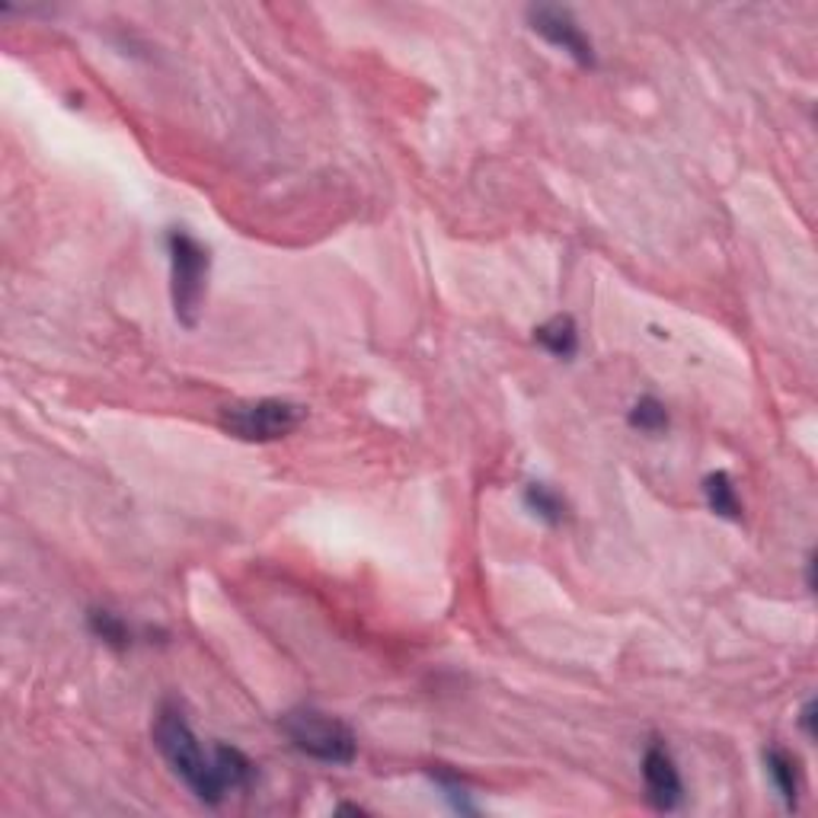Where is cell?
I'll list each match as a JSON object with an SVG mask.
<instances>
[{"mask_svg":"<svg viewBox=\"0 0 818 818\" xmlns=\"http://www.w3.org/2000/svg\"><path fill=\"white\" fill-rule=\"evenodd\" d=\"M151 736H154L161 758L170 764V771L196 793V799H202L204 806H221L227 790H224L221 774H218L214 751L204 755L202 741L196 738L189 720L183 716V710L176 703H170V700L161 703Z\"/></svg>","mask_w":818,"mask_h":818,"instance_id":"1","label":"cell"},{"mask_svg":"<svg viewBox=\"0 0 818 818\" xmlns=\"http://www.w3.org/2000/svg\"><path fill=\"white\" fill-rule=\"evenodd\" d=\"M279 726H282V733L291 741V748L301 751V755H307V758H314V761L346 768L359 755V738H355V733L342 720L329 716V713L317 710V706H294V710H288L285 716L279 720Z\"/></svg>","mask_w":818,"mask_h":818,"instance_id":"2","label":"cell"},{"mask_svg":"<svg viewBox=\"0 0 818 818\" xmlns=\"http://www.w3.org/2000/svg\"><path fill=\"white\" fill-rule=\"evenodd\" d=\"M166 253H170V294H173L176 320L192 329L202 314L211 256L189 231H179V227L166 234Z\"/></svg>","mask_w":818,"mask_h":818,"instance_id":"3","label":"cell"},{"mask_svg":"<svg viewBox=\"0 0 818 818\" xmlns=\"http://www.w3.org/2000/svg\"><path fill=\"white\" fill-rule=\"evenodd\" d=\"M304 422V407L291 400H246L221 409V429L241 442H279Z\"/></svg>","mask_w":818,"mask_h":818,"instance_id":"4","label":"cell"},{"mask_svg":"<svg viewBox=\"0 0 818 818\" xmlns=\"http://www.w3.org/2000/svg\"><path fill=\"white\" fill-rule=\"evenodd\" d=\"M528 23H531V30L540 39L550 42L553 48H560L563 55H570L579 68H595L598 65L595 45L582 33V26L575 23V16L566 7H550V3L528 7Z\"/></svg>","mask_w":818,"mask_h":818,"instance_id":"5","label":"cell"},{"mask_svg":"<svg viewBox=\"0 0 818 818\" xmlns=\"http://www.w3.org/2000/svg\"><path fill=\"white\" fill-rule=\"evenodd\" d=\"M643 783H646V799L658 813H675L685 803V783L675 768V758L662 741H653L643 751Z\"/></svg>","mask_w":818,"mask_h":818,"instance_id":"6","label":"cell"},{"mask_svg":"<svg viewBox=\"0 0 818 818\" xmlns=\"http://www.w3.org/2000/svg\"><path fill=\"white\" fill-rule=\"evenodd\" d=\"M534 342L544 349V352H550L553 359H563V362H570L575 352H579V329H575L573 317H550L547 324H540V327L534 329Z\"/></svg>","mask_w":818,"mask_h":818,"instance_id":"7","label":"cell"},{"mask_svg":"<svg viewBox=\"0 0 818 818\" xmlns=\"http://www.w3.org/2000/svg\"><path fill=\"white\" fill-rule=\"evenodd\" d=\"M764 768H768V778L774 783L783 806L796 809V803H799V768H796V758L786 755L783 748H768L764 751Z\"/></svg>","mask_w":818,"mask_h":818,"instance_id":"8","label":"cell"},{"mask_svg":"<svg viewBox=\"0 0 818 818\" xmlns=\"http://www.w3.org/2000/svg\"><path fill=\"white\" fill-rule=\"evenodd\" d=\"M214 764H218V774H221V783L227 793L234 790H249L256 783V764L246 758L241 748H231V745H214Z\"/></svg>","mask_w":818,"mask_h":818,"instance_id":"9","label":"cell"},{"mask_svg":"<svg viewBox=\"0 0 818 818\" xmlns=\"http://www.w3.org/2000/svg\"><path fill=\"white\" fill-rule=\"evenodd\" d=\"M86 630H90L100 643H106L109 650H116V653L128 650L131 640H135L131 627L125 623L119 614L109 611V608H90V611H86Z\"/></svg>","mask_w":818,"mask_h":818,"instance_id":"10","label":"cell"},{"mask_svg":"<svg viewBox=\"0 0 818 818\" xmlns=\"http://www.w3.org/2000/svg\"><path fill=\"white\" fill-rule=\"evenodd\" d=\"M525 509L531 512L537 522L550 525V528H560L566 522V499L557 490H550L547 483H528L525 487Z\"/></svg>","mask_w":818,"mask_h":818,"instance_id":"11","label":"cell"},{"mask_svg":"<svg viewBox=\"0 0 818 818\" xmlns=\"http://www.w3.org/2000/svg\"><path fill=\"white\" fill-rule=\"evenodd\" d=\"M703 495H706V505L713 515H720L726 522L741 518V502H738V492L733 487V477L726 470H716L703 480Z\"/></svg>","mask_w":818,"mask_h":818,"instance_id":"12","label":"cell"},{"mask_svg":"<svg viewBox=\"0 0 818 818\" xmlns=\"http://www.w3.org/2000/svg\"><path fill=\"white\" fill-rule=\"evenodd\" d=\"M627 422H630V429H636V432H646V435H658V432H665L668 429V409L662 400H655V397H640L630 412H627Z\"/></svg>","mask_w":818,"mask_h":818,"instance_id":"13","label":"cell"},{"mask_svg":"<svg viewBox=\"0 0 818 818\" xmlns=\"http://www.w3.org/2000/svg\"><path fill=\"white\" fill-rule=\"evenodd\" d=\"M432 778L442 786V796L448 799L454 813H460V816H474V813H477V806H474V799H470V793H467V786L460 783V778L445 774V771H435Z\"/></svg>","mask_w":818,"mask_h":818,"instance_id":"14","label":"cell"},{"mask_svg":"<svg viewBox=\"0 0 818 818\" xmlns=\"http://www.w3.org/2000/svg\"><path fill=\"white\" fill-rule=\"evenodd\" d=\"M799 726L809 738H816V700H806L803 713H799Z\"/></svg>","mask_w":818,"mask_h":818,"instance_id":"15","label":"cell"}]
</instances>
